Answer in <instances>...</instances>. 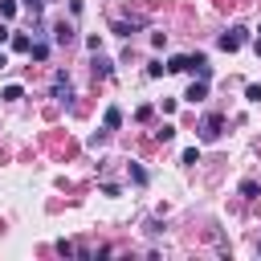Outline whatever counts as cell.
I'll return each instance as SVG.
<instances>
[{
    "mask_svg": "<svg viewBox=\"0 0 261 261\" xmlns=\"http://www.w3.org/2000/svg\"><path fill=\"white\" fill-rule=\"evenodd\" d=\"M245 41H249V29H245V24H232V29H224V33L216 37V45H220L224 53H237Z\"/></svg>",
    "mask_w": 261,
    "mask_h": 261,
    "instance_id": "obj_1",
    "label": "cell"
},
{
    "mask_svg": "<svg viewBox=\"0 0 261 261\" xmlns=\"http://www.w3.org/2000/svg\"><path fill=\"white\" fill-rule=\"evenodd\" d=\"M220 130H224V114H216V110H212V114H204V122H200V130H196V135H200V143H216V139H220Z\"/></svg>",
    "mask_w": 261,
    "mask_h": 261,
    "instance_id": "obj_2",
    "label": "cell"
},
{
    "mask_svg": "<svg viewBox=\"0 0 261 261\" xmlns=\"http://www.w3.org/2000/svg\"><path fill=\"white\" fill-rule=\"evenodd\" d=\"M49 90H53V98H57L61 106H73V82H69L61 69L53 73V86H49Z\"/></svg>",
    "mask_w": 261,
    "mask_h": 261,
    "instance_id": "obj_3",
    "label": "cell"
},
{
    "mask_svg": "<svg viewBox=\"0 0 261 261\" xmlns=\"http://www.w3.org/2000/svg\"><path fill=\"white\" fill-rule=\"evenodd\" d=\"M139 29H143V16H130V20H114V24H110V33H114V37H126V41H130Z\"/></svg>",
    "mask_w": 261,
    "mask_h": 261,
    "instance_id": "obj_4",
    "label": "cell"
},
{
    "mask_svg": "<svg viewBox=\"0 0 261 261\" xmlns=\"http://www.w3.org/2000/svg\"><path fill=\"white\" fill-rule=\"evenodd\" d=\"M73 41H77V29L69 20H57L53 24V45H73Z\"/></svg>",
    "mask_w": 261,
    "mask_h": 261,
    "instance_id": "obj_5",
    "label": "cell"
},
{
    "mask_svg": "<svg viewBox=\"0 0 261 261\" xmlns=\"http://www.w3.org/2000/svg\"><path fill=\"white\" fill-rule=\"evenodd\" d=\"M188 73H196L200 82H212V65H208V57L204 53H192V69Z\"/></svg>",
    "mask_w": 261,
    "mask_h": 261,
    "instance_id": "obj_6",
    "label": "cell"
},
{
    "mask_svg": "<svg viewBox=\"0 0 261 261\" xmlns=\"http://www.w3.org/2000/svg\"><path fill=\"white\" fill-rule=\"evenodd\" d=\"M192 69V53H175V57H167V73H188Z\"/></svg>",
    "mask_w": 261,
    "mask_h": 261,
    "instance_id": "obj_7",
    "label": "cell"
},
{
    "mask_svg": "<svg viewBox=\"0 0 261 261\" xmlns=\"http://www.w3.org/2000/svg\"><path fill=\"white\" fill-rule=\"evenodd\" d=\"M204 98H208V82H200V77H196V82L188 86V94H184V102H192V106H196V102H204Z\"/></svg>",
    "mask_w": 261,
    "mask_h": 261,
    "instance_id": "obj_8",
    "label": "cell"
},
{
    "mask_svg": "<svg viewBox=\"0 0 261 261\" xmlns=\"http://www.w3.org/2000/svg\"><path fill=\"white\" fill-rule=\"evenodd\" d=\"M122 126V110L118 106H106V114H102V130H118Z\"/></svg>",
    "mask_w": 261,
    "mask_h": 261,
    "instance_id": "obj_9",
    "label": "cell"
},
{
    "mask_svg": "<svg viewBox=\"0 0 261 261\" xmlns=\"http://www.w3.org/2000/svg\"><path fill=\"white\" fill-rule=\"evenodd\" d=\"M94 73H98V77H110V73H114V61H110V57H102V49L94 53Z\"/></svg>",
    "mask_w": 261,
    "mask_h": 261,
    "instance_id": "obj_10",
    "label": "cell"
},
{
    "mask_svg": "<svg viewBox=\"0 0 261 261\" xmlns=\"http://www.w3.org/2000/svg\"><path fill=\"white\" fill-rule=\"evenodd\" d=\"M8 45H12L16 53H29V49H33V37H29V33H12V41H8Z\"/></svg>",
    "mask_w": 261,
    "mask_h": 261,
    "instance_id": "obj_11",
    "label": "cell"
},
{
    "mask_svg": "<svg viewBox=\"0 0 261 261\" xmlns=\"http://www.w3.org/2000/svg\"><path fill=\"white\" fill-rule=\"evenodd\" d=\"M29 57H33V61H45V57H49V45H45L41 37H33V49H29Z\"/></svg>",
    "mask_w": 261,
    "mask_h": 261,
    "instance_id": "obj_12",
    "label": "cell"
},
{
    "mask_svg": "<svg viewBox=\"0 0 261 261\" xmlns=\"http://www.w3.org/2000/svg\"><path fill=\"white\" fill-rule=\"evenodd\" d=\"M241 196H245V200H257V196H261V184H257V179H241Z\"/></svg>",
    "mask_w": 261,
    "mask_h": 261,
    "instance_id": "obj_13",
    "label": "cell"
},
{
    "mask_svg": "<svg viewBox=\"0 0 261 261\" xmlns=\"http://www.w3.org/2000/svg\"><path fill=\"white\" fill-rule=\"evenodd\" d=\"M126 175H130V184H139V188L147 184V167H139V163H130V167H126Z\"/></svg>",
    "mask_w": 261,
    "mask_h": 261,
    "instance_id": "obj_14",
    "label": "cell"
},
{
    "mask_svg": "<svg viewBox=\"0 0 261 261\" xmlns=\"http://www.w3.org/2000/svg\"><path fill=\"white\" fill-rule=\"evenodd\" d=\"M0 98H4V102H20V98H24V90H20V86H4V90H0Z\"/></svg>",
    "mask_w": 261,
    "mask_h": 261,
    "instance_id": "obj_15",
    "label": "cell"
},
{
    "mask_svg": "<svg viewBox=\"0 0 261 261\" xmlns=\"http://www.w3.org/2000/svg\"><path fill=\"white\" fill-rule=\"evenodd\" d=\"M155 139H159V143H171V139H175V126H171V122H163V126L155 130Z\"/></svg>",
    "mask_w": 261,
    "mask_h": 261,
    "instance_id": "obj_16",
    "label": "cell"
},
{
    "mask_svg": "<svg viewBox=\"0 0 261 261\" xmlns=\"http://www.w3.org/2000/svg\"><path fill=\"white\" fill-rule=\"evenodd\" d=\"M8 16H16V0H0V20H8Z\"/></svg>",
    "mask_w": 261,
    "mask_h": 261,
    "instance_id": "obj_17",
    "label": "cell"
},
{
    "mask_svg": "<svg viewBox=\"0 0 261 261\" xmlns=\"http://www.w3.org/2000/svg\"><path fill=\"white\" fill-rule=\"evenodd\" d=\"M53 249H57V253H61V257H73V253H77V245H73V241H57V245H53Z\"/></svg>",
    "mask_w": 261,
    "mask_h": 261,
    "instance_id": "obj_18",
    "label": "cell"
},
{
    "mask_svg": "<svg viewBox=\"0 0 261 261\" xmlns=\"http://www.w3.org/2000/svg\"><path fill=\"white\" fill-rule=\"evenodd\" d=\"M163 73H167L163 61H151V65H147V77H163Z\"/></svg>",
    "mask_w": 261,
    "mask_h": 261,
    "instance_id": "obj_19",
    "label": "cell"
},
{
    "mask_svg": "<svg viewBox=\"0 0 261 261\" xmlns=\"http://www.w3.org/2000/svg\"><path fill=\"white\" fill-rule=\"evenodd\" d=\"M184 163H188V167H196V163H200V151H196V147H188V151H184Z\"/></svg>",
    "mask_w": 261,
    "mask_h": 261,
    "instance_id": "obj_20",
    "label": "cell"
},
{
    "mask_svg": "<svg viewBox=\"0 0 261 261\" xmlns=\"http://www.w3.org/2000/svg\"><path fill=\"white\" fill-rule=\"evenodd\" d=\"M143 228H147V232H151V237H159V232H163V220H147V224H143Z\"/></svg>",
    "mask_w": 261,
    "mask_h": 261,
    "instance_id": "obj_21",
    "label": "cell"
},
{
    "mask_svg": "<svg viewBox=\"0 0 261 261\" xmlns=\"http://www.w3.org/2000/svg\"><path fill=\"white\" fill-rule=\"evenodd\" d=\"M245 98L249 102H261V86H245Z\"/></svg>",
    "mask_w": 261,
    "mask_h": 261,
    "instance_id": "obj_22",
    "label": "cell"
},
{
    "mask_svg": "<svg viewBox=\"0 0 261 261\" xmlns=\"http://www.w3.org/2000/svg\"><path fill=\"white\" fill-rule=\"evenodd\" d=\"M4 41H12V29H8L4 20H0V45H4Z\"/></svg>",
    "mask_w": 261,
    "mask_h": 261,
    "instance_id": "obj_23",
    "label": "cell"
},
{
    "mask_svg": "<svg viewBox=\"0 0 261 261\" xmlns=\"http://www.w3.org/2000/svg\"><path fill=\"white\" fill-rule=\"evenodd\" d=\"M253 49H257V57H261V37H257V41H253Z\"/></svg>",
    "mask_w": 261,
    "mask_h": 261,
    "instance_id": "obj_24",
    "label": "cell"
},
{
    "mask_svg": "<svg viewBox=\"0 0 261 261\" xmlns=\"http://www.w3.org/2000/svg\"><path fill=\"white\" fill-rule=\"evenodd\" d=\"M257 253H261V245H257Z\"/></svg>",
    "mask_w": 261,
    "mask_h": 261,
    "instance_id": "obj_25",
    "label": "cell"
}]
</instances>
